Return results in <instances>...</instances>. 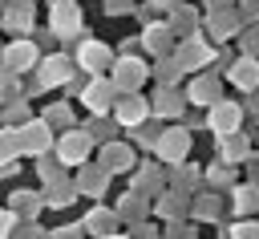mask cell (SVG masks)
I'll use <instances>...</instances> for the list:
<instances>
[{
    "label": "cell",
    "mask_w": 259,
    "mask_h": 239,
    "mask_svg": "<svg viewBox=\"0 0 259 239\" xmlns=\"http://www.w3.org/2000/svg\"><path fill=\"white\" fill-rule=\"evenodd\" d=\"M77 61H81L85 73H105V69H109V49L97 45V41H85L81 53H77Z\"/></svg>",
    "instance_id": "obj_1"
},
{
    "label": "cell",
    "mask_w": 259,
    "mask_h": 239,
    "mask_svg": "<svg viewBox=\"0 0 259 239\" xmlns=\"http://www.w3.org/2000/svg\"><path fill=\"white\" fill-rule=\"evenodd\" d=\"M239 105H227V101H219L214 109H210V130L214 134H239Z\"/></svg>",
    "instance_id": "obj_2"
},
{
    "label": "cell",
    "mask_w": 259,
    "mask_h": 239,
    "mask_svg": "<svg viewBox=\"0 0 259 239\" xmlns=\"http://www.w3.org/2000/svg\"><path fill=\"white\" fill-rule=\"evenodd\" d=\"M142 77H146V65H142V61H134V57L117 61V69H113V85H117V89H134Z\"/></svg>",
    "instance_id": "obj_3"
},
{
    "label": "cell",
    "mask_w": 259,
    "mask_h": 239,
    "mask_svg": "<svg viewBox=\"0 0 259 239\" xmlns=\"http://www.w3.org/2000/svg\"><path fill=\"white\" fill-rule=\"evenodd\" d=\"M81 28V12L73 8V4H57V12H53V32L57 36H73Z\"/></svg>",
    "instance_id": "obj_4"
},
{
    "label": "cell",
    "mask_w": 259,
    "mask_h": 239,
    "mask_svg": "<svg viewBox=\"0 0 259 239\" xmlns=\"http://www.w3.org/2000/svg\"><path fill=\"white\" fill-rule=\"evenodd\" d=\"M69 73H73V61L69 57H49L40 65V81L45 85H61V81H69Z\"/></svg>",
    "instance_id": "obj_5"
},
{
    "label": "cell",
    "mask_w": 259,
    "mask_h": 239,
    "mask_svg": "<svg viewBox=\"0 0 259 239\" xmlns=\"http://www.w3.org/2000/svg\"><path fill=\"white\" fill-rule=\"evenodd\" d=\"M142 117H146V101L142 97H121L117 101V122L121 126H142Z\"/></svg>",
    "instance_id": "obj_6"
},
{
    "label": "cell",
    "mask_w": 259,
    "mask_h": 239,
    "mask_svg": "<svg viewBox=\"0 0 259 239\" xmlns=\"http://www.w3.org/2000/svg\"><path fill=\"white\" fill-rule=\"evenodd\" d=\"M16 142H20V150H45V146H49V126H45V122H32V126L20 130Z\"/></svg>",
    "instance_id": "obj_7"
},
{
    "label": "cell",
    "mask_w": 259,
    "mask_h": 239,
    "mask_svg": "<svg viewBox=\"0 0 259 239\" xmlns=\"http://www.w3.org/2000/svg\"><path fill=\"white\" fill-rule=\"evenodd\" d=\"M85 154H89V138H85V134H69V138L61 142V158H65V162L77 166V162H85Z\"/></svg>",
    "instance_id": "obj_8"
},
{
    "label": "cell",
    "mask_w": 259,
    "mask_h": 239,
    "mask_svg": "<svg viewBox=\"0 0 259 239\" xmlns=\"http://www.w3.org/2000/svg\"><path fill=\"white\" fill-rule=\"evenodd\" d=\"M32 61H36V49H32L28 41H20V45L8 49V69H12V73H24Z\"/></svg>",
    "instance_id": "obj_9"
},
{
    "label": "cell",
    "mask_w": 259,
    "mask_h": 239,
    "mask_svg": "<svg viewBox=\"0 0 259 239\" xmlns=\"http://www.w3.org/2000/svg\"><path fill=\"white\" fill-rule=\"evenodd\" d=\"M158 154L170 158V162H178V158L186 154V134H182V130H170V134L158 142Z\"/></svg>",
    "instance_id": "obj_10"
},
{
    "label": "cell",
    "mask_w": 259,
    "mask_h": 239,
    "mask_svg": "<svg viewBox=\"0 0 259 239\" xmlns=\"http://www.w3.org/2000/svg\"><path fill=\"white\" fill-rule=\"evenodd\" d=\"M109 101H113V89H109L105 81H93V85L85 89V105H89V109L101 113V109H109Z\"/></svg>",
    "instance_id": "obj_11"
},
{
    "label": "cell",
    "mask_w": 259,
    "mask_h": 239,
    "mask_svg": "<svg viewBox=\"0 0 259 239\" xmlns=\"http://www.w3.org/2000/svg\"><path fill=\"white\" fill-rule=\"evenodd\" d=\"M231 81L235 85H243V89H251V85H259V65L251 61V57H243L235 69H231Z\"/></svg>",
    "instance_id": "obj_12"
},
{
    "label": "cell",
    "mask_w": 259,
    "mask_h": 239,
    "mask_svg": "<svg viewBox=\"0 0 259 239\" xmlns=\"http://www.w3.org/2000/svg\"><path fill=\"white\" fill-rule=\"evenodd\" d=\"M125 162H134V158H130V154H125L121 146H109V170H121Z\"/></svg>",
    "instance_id": "obj_13"
},
{
    "label": "cell",
    "mask_w": 259,
    "mask_h": 239,
    "mask_svg": "<svg viewBox=\"0 0 259 239\" xmlns=\"http://www.w3.org/2000/svg\"><path fill=\"white\" fill-rule=\"evenodd\" d=\"M4 24H8V28H20V24H28V8H12V12L4 16Z\"/></svg>",
    "instance_id": "obj_14"
},
{
    "label": "cell",
    "mask_w": 259,
    "mask_h": 239,
    "mask_svg": "<svg viewBox=\"0 0 259 239\" xmlns=\"http://www.w3.org/2000/svg\"><path fill=\"white\" fill-rule=\"evenodd\" d=\"M182 61H206V49L202 45H186L182 49Z\"/></svg>",
    "instance_id": "obj_15"
},
{
    "label": "cell",
    "mask_w": 259,
    "mask_h": 239,
    "mask_svg": "<svg viewBox=\"0 0 259 239\" xmlns=\"http://www.w3.org/2000/svg\"><path fill=\"white\" fill-rule=\"evenodd\" d=\"M150 49H166V28H150Z\"/></svg>",
    "instance_id": "obj_16"
},
{
    "label": "cell",
    "mask_w": 259,
    "mask_h": 239,
    "mask_svg": "<svg viewBox=\"0 0 259 239\" xmlns=\"http://www.w3.org/2000/svg\"><path fill=\"white\" fill-rule=\"evenodd\" d=\"M198 97L194 101H210V93H214V81H198V89H194Z\"/></svg>",
    "instance_id": "obj_17"
},
{
    "label": "cell",
    "mask_w": 259,
    "mask_h": 239,
    "mask_svg": "<svg viewBox=\"0 0 259 239\" xmlns=\"http://www.w3.org/2000/svg\"><path fill=\"white\" fill-rule=\"evenodd\" d=\"M235 239H259V227L251 231V223H243V227H235Z\"/></svg>",
    "instance_id": "obj_18"
},
{
    "label": "cell",
    "mask_w": 259,
    "mask_h": 239,
    "mask_svg": "<svg viewBox=\"0 0 259 239\" xmlns=\"http://www.w3.org/2000/svg\"><path fill=\"white\" fill-rule=\"evenodd\" d=\"M12 223H16V215H12V211H4V215H0V239L12 231Z\"/></svg>",
    "instance_id": "obj_19"
},
{
    "label": "cell",
    "mask_w": 259,
    "mask_h": 239,
    "mask_svg": "<svg viewBox=\"0 0 259 239\" xmlns=\"http://www.w3.org/2000/svg\"><path fill=\"white\" fill-rule=\"evenodd\" d=\"M105 239H125V235H105Z\"/></svg>",
    "instance_id": "obj_20"
}]
</instances>
